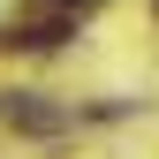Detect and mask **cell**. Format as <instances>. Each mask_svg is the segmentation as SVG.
<instances>
[{"label":"cell","mask_w":159,"mask_h":159,"mask_svg":"<svg viewBox=\"0 0 159 159\" xmlns=\"http://www.w3.org/2000/svg\"><path fill=\"white\" fill-rule=\"evenodd\" d=\"M0 121H8V129H30V136H53V129H68V114L46 106L38 91H0Z\"/></svg>","instance_id":"6da1fadb"},{"label":"cell","mask_w":159,"mask_h":159,"mask_svg":"<svg viewBox=\"0 0 159 159\" xmlns=\"http://www.w3.org/2000/svg\"><path fill=\"white\" fill-rule=\"evenodd\" d=\"M61 38H68V15H46V23H23V30H15V46L46 53V46H61Z\"/></svg>","instance_id":"7a4b0ae2"},{"label":"cell","mask_w":159,"mask_h":159,"mask_svg":"<svg viewBox=\"0 0 159 159\" xmlns=\"http://www.w3.org/2000/svg\"><path fill=\"white\" fill-rule=\"evenodd\" d=\"M53 8H91V0H53Z\"/></svg>","instance_id":"3957f363"}]
</instances>
